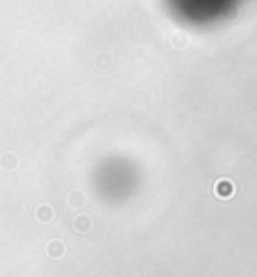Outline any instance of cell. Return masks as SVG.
<instances>
[{
	"instance_id": "cell-1",
	"label": "cell",
	"mask_w": 257,
	"mask_h": 277,
	"mask_svg": "<svg viewBox=\"0 0 257 277\" xmlns=\"http://www.w3.org/2000/svg\"><path fill=\"white\" fill-rule=\"evenodd\" d=\"M216 193H218V196H223V198H225V196H230V193H232V184H228V182H221V184L216 186Z\"/></svg>"
}]
</instances>
